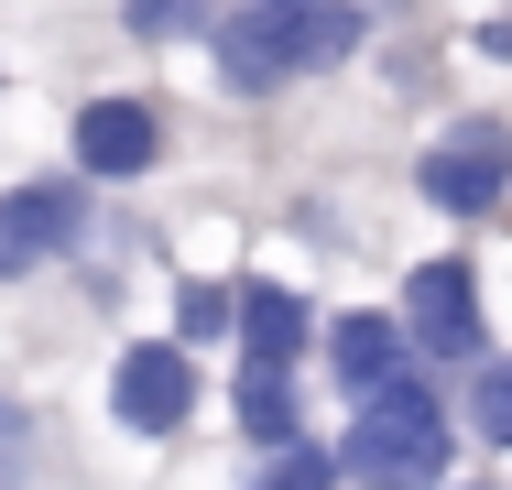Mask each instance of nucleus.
Instances as JSON below:
<instances>
[{
  "mask_svg": "<svg viewBox=\"0 0 512 490\" xmlns=\"http://www.w3.org/2000/svg\"><path fill=\"white\" fill-rule=\"evenodd\" d=\"M338 458H349V490H447V469H458V392L404 371L393 392L349 403Z\"/></svg>",
  "mask_w": 512,
  "mask_h": 490,
  "instance_id": "f257e3e1",
  "label": "nucleus"
},
{
  "mask_svg": "<svg viewBox=\"0 0 512 490\" xmlns=\"http://www.w3.org/2000/svg\"><path fill=\"white\" fill-rule=\"evenodd\" d=\"M414 196L436 207V218H502L512 207V120L502 109H469V120H447L425 153H414Z\"/></svg>",
  "mask_w": 512,
  "mask_h": 490,
  "instance_id": "f03ea898",
  "label": "nucleus"
},
{
  "mask_svg": "<svg viewBox=\"0 0 512 490\" xmlns=\"http://www.w3.org/2000/svg\"><path fill=\"white\" fill-rule=\"evenodd\" d=\"M404 327L425 371H480L491 360V305H480V262L469 251H436L404 273Z\"/></svg>",
  "mask_w": 512,
  "mask_h": 490,
  "instance_id": "7ed1b4c3",
  "label": "nucleus"
},
{
  "mask_svg": "<svg viewBox=\"0 0 512 490\" xmlns=\"http://www.w3.org/2000/svg\"><path fill=\"white\" fill-rule=\"evenodd\" d=\"M99 175H22V186L0 196V284H33L44 262H77L88 251V229H99V207H88Z\"/></svg>",
  "mask_w": 512,
  "mask_h": 490,
  "instance_id": "20e7f679",
  "label": "nucleus"
},
{
  "mask_svg": "<svg viewBox=\"0 0 512 490\" xmlns=\"http://www.w3.org/2000/svg\"><path fill=\"white\" fill-rule=\"evenodd\" d=\"M306 11H316V0H229V11H218V33H207L218 88H229V98H273V88H295V77H306V66H295Z\"/></svg>",
  "mask_w": 512,
  "mask_h": 490,
  "instance_id": "39448f33",
  "label": "nucleus"
},
{
  "mask_svg": "<svg viewBox=\"0 0 512 490\" xmlns=\"http://www.w3.org/2000/svg\"><path fill=\"white\" fill-rule=\"evenodd\" d=\"M197 349L186 338H131L120 360H109V414H120V436H186V414H197Z\"/></svg>",
  "mask_w": 512,
  "mask_h": 490,
  "instance_id": "423d86ee",
  "label": "nucleus"
},
{
  "mask_svg": "<svg viewBox=\"0 0 512 490\" xmlns=\"http://www.w3.org/2000/svg\"><path fill=\"white\" fill-rule=\"evenodd\" d=\"M327 392L338 403H371V392H393L414 371V327H404V305H349V316H327Z\"/></svg>",
  "mask_w": 512,
  "mask_h": 490,
  "instance_id": "0eeeda50",
  "label": "nucleus"
},
{
  "mask_svg": "<svg viewBox=\"0 0 512 490\" xmlns=\"http://www.w3.org/2000/svg\"><path fill=\"white\" fill-rule=\"evenodd\" d=\"M153 164H164V109H153V98H88V109H77V175L131 186V175H153Z\"/></svg>",
  "mask_w": 512,
  "mask_h": 490,
  "instance_id": "6e6552de",
  "label": "nucleus"
},
{
  "mask_svg": "<svg viewBox=\"0 0 512 490\" xmlns=\"http://www.w3.org/2000/svg\"><path fill=\"white\" fill-rule=\"evenodd\" d=\"M306 349H327L316 294L284 284V273H240V360H295L306 371Z\"/></svg>",
  "mask_w": 512,
  "mask_h": 490,
  "instance_id": "1a4fd4ad",
  "label": "nucleus"
},
{
  "mask_svg": "<svg viewBox=\"0 0 512 490\" xmlns=\"http://www.w3.org/2000/svg\"><path fill=\"white\" fill-rule=\"evenodd\" d=\"M229 425H240L251 447H295V436H306V382H295V360H240Z\"/></svg>",
  "mask_w": 512,
  "mask_h": 490,
  "instance_id": "9d476101",
  "label": "nucleus"
},
{
  "mask_svg": "<svg viewBox=\"0 0 512 490\" xmlns=\"http://www.w3.org/2000/svg\"><path fill=\"white\" fill-rule=\"evenodd\" d=\"M175 338H186V349H229V338H240V273H229V284H218V273H186V284H175Z\"/></svg>",
  "mask_w": 512,
  "mask_h": 490,
  "instance_id": "9b49d317",
  "label": "nucleus"
},
{
  "mask_svg": "<svg viewBox=\"0 0 512 490\" xmlns=\"http://www.w3.org/2000/svg\"><path fill=\"white\" fill-rule=\"evenodd\" d=\"M458 414L480 447H512V349H491L480 371H458Z\"/></svg>",
  "mask_w": 512,
  "mask_h": 490,
  "instance_id": "f8f14e48",
  "label": "nucleus"
},
{
  "mask_svg": "<svg viewBox=\"0 0 512 490\" xmlns=\"http://www.w3.org/2000/svg\"><path fill=\"white\" fill-rule=\"evenodd\" d=\"M360 33H371V11H360V0H316L306 33H295V66H306V77L349 66V55H360Z\"/></svg>",
  "mask_w": 512,
  "mask_h": 490,
  "instance_id": "ddd939ff",
  "label": "nucleus"
},
{
  "mask_svg": "<svg viewBox=\"0 0 512 490\" xmlns=\"http://www.w3.org/2000/svg\"><path fill=\"white\" fill-rule=\"evenodd\" d=\"M251 480H273V490H338L349 480V458L338 447H316V436H295V447H262V469Z\"/></svg>",
  "mask_w": 512,
  "mask_h": 490,
  "instance_id": "4468645a",
  "label": "nucleus"
},
{
  "mask_svg": "<svg viewBox=\"0 0 512 490\" xmlns=\"http://www.w3.org/2000/svg\"><path fill=\"white\" fill-rule=\"evenodd\" d=\"M120 33L131 44H186V33H218L207 0H120Z\"/></svg>",
  "mask_w": 512,
  "mask_h": 490,
  "instance_id": "2eb2a0df",
  "label": "nucleus"
},
{
  "mask_svg": "<svg viewBox=\"0 0 512 490\" xmlns=\"http://www.w3.org/2000/svg\"><path fill=\"white\" fill-rule=\"evenodd\" d=\"M33 458H44V414L0 392V490H33Z\"/></svg>",
  "mask_w": 512,
  "mask_h": 490,
  "instance_id": "dca6fc26",
  "label": "nucleus"
},
{
  "mask_svg": "<svg viewBox=\"0 0 512 490\" xmlns=\"http://www.w3.org/2000/svg\"><path fill=\"white\" fill-rule=\"evenodd\" d=\"M480 55H491V66H512V11H502V22H480Z\"/></svg>",
  "mask_w": 512,
  "mask_h": 490,
  "instance_id": "f3484780",
  "label": "nucleus"
},
{
  "mask_svg": "<svg viewBox=\"0 0 512 490\" xmlns=\"http://www.w3.org/2000/svg\"><path fill=\"white\" fill-rule=\"evenodd\" d=\"M469 490H502V480H469Z\"/></svg>",
  "mask_w": 512,
  "mask_h": 490,
  "instance_id": "a211bd4d",
  "label": "nucleus"
},
{
  "mask_svg": "<svg viewBox=\"0 0 512 490\" xmlns=\"http://www.w3.org/2000/svg\"><path fill=\"white\" fill-rule=\"evenodd\" d=\"M251 490H273V480H251Z\"/></svg>",
  "mask_w": 512,
  "mask_h": 490,
  "instance_id": "6ab92c4d",
  "label": "nucleus"
},
{
  "mask_svg": "<svg viewBox=\"0 0 512 490\" xmlns=\"http://www.w3.org/2000/svg\"><path fill=\"white\" fill-rule=\"evenodd\" d=\"M502 218H512V207H502Z\"/></svg>",
  "mask_w": 512,
  "mask_h": 490,
  "instance_id": "aec40b11",
  "label": "nucleus"
}]
</instances>
